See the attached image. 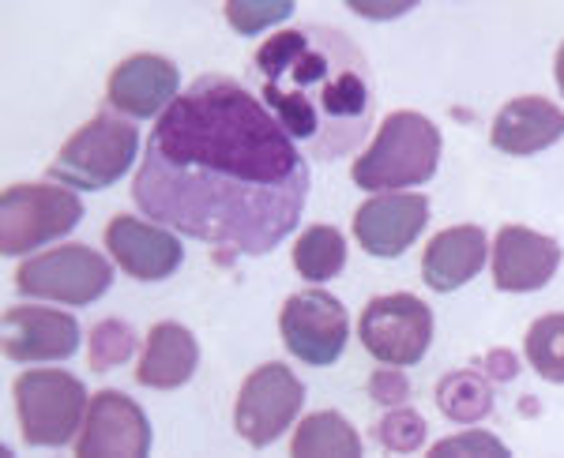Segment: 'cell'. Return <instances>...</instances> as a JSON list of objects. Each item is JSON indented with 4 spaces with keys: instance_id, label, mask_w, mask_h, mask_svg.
Returning a JSON list of instances; mask_svg holds the SVG:
<instances>
[{
    "instance_id": "1",
    "label": "cell",
    "mask_w": 564,
    "mask_h": 458,
    "mask_svg": "<svg viewBox=\"0 0 564 458\" xmlns=\"http://www.w3.org/2000/svg\"><path fill=\"white\" fill-rule=\"evenodd\" d=\"M132 199L151 222L238 255L275 252L308 199L302 146L230 76H199L154 121Z\"/></svg>"
},
{
    "instance_id": "2",
    "label": "cell",
    "mask_w": 564,
    "mask_h": 458,
    "mask_svg": "<svg viewBox=\"0 0 564 458\" xmlns=\"http://www.w3.org/2000/svg\"><path fill=\"white\" fill-rule=\"evenodd\" d=\"M249 72L260 102L313 162H339L369 135L372 68L350 34L305 23L271 34Z\"/></svg>"
},
{
    "instance_id": "3",
    "label": "cell",
    "mask_w": 564,
    "mask_h": 458,
    "mask_svg": "<svg viewBox=\"0 0 564 458\" xmlns=\"http://www.w3.org/2000/svg\"><path fill=\"white\" fill-rule=\"evenodd\" d=\"M441 166V128L414 109H395L384 117L377 140L354 162L350 181L366 192H395L433 181Z\"/></svg>"
},
{
    "instance_id": "4",
    "label": "cell",
    "mask_w": 564,
    "mask_h": 458,
    "mask_svg": "<svg viewBox=\"0 0 564 458\" xmlns=\"http://www.w3.org/2000/svg\"><path fill=\"white\" fill-rule=\"evenodd\" d=\"M135 154H140V132L129 117L106 113L90 117L84 128L68 135V143L61 146V154L53 159V166L45 170L50 181L76 192H98L109 188L132 170Z\"/></svg>"
},
{
    "instance_id": "5",
    "label": "cell",
    "mask_w": 564,
    "mask_h": 458,
    "mask_svg": "<svg viewBox=\"0 0 564 458\" xmlns=\"http://www.w3.org/2000/svg\"><path fill=\"white\" fill-rule=\"evenodd\" d=\"M84 222V199L57 181L8 185L0 196V252L31 255Z\"/></svg>"
},
{
    "instance_id": "6",
    "label": "cell",
    "mask_w": 564,
    "mask_h": 458,
    "mask_svg": "<svg viewBox=\"0 0 564 458\" xmlns=\"http://www.w3.org/2000/svg\"><path fill=\"white\" fill-rule=\"evenodd\" d=\"M84 380L61 369H31L15 380L20 433L31 447H65L87 417Z\"/></svg>"
},
{
    "instance_id": "7",
    "label": "cell",
    "mask_w": 564,
    "mask_h": 458,
    "mask_svg": "<svg viewBox=\"0 0 564 458\" xmlns=\"http://www.w3.org/2000/svg\"><path fill=\"white\" fill-rule=\"evenodd\" d=\"M15 286L26 297L61 301V305L84 308L95 305L113 286V263L87 244H57V249L31 255L15 271Z\"/></svg>"
},
{
    "instance_id": "8",
    "label": "cell",
    "mask_w": 564,
    "mask_h": 458,
    "mask_svg": "<svg viewBox=\"0 0 564 458\" xmlns=\"http://www.w3.org/2000/svg\"><path fill=\"white\" fill-rule=\"evenodd\" d=\"M305 402V383L282 361H268L245 375L234 402V428L249 447H268L294 425Z\"/></svg>"
},
{
    "instance_id": "9",
    "label": "cell",
    "mask_w": 564,
    "mask_h": 458,
    "mask_svg": "<svg viewBox=\"0 0 564 458\" xmlns=\"http://www.w3.org/2000/svg\"><path fill=\"white\" fill-rule=\"evenodd\" d=\"M361 346L377 357L380 364H417L433 342V308L414 293H388L372 297L358 319Z\"/></svg>"
},
{
    "instance_id": "10",
    "label": "cell",
    "mask_w": 564,
    "mask_h": 458,
    "mask_svg": "<svg viewBox=\"0 0 564 458\" xmlns=\"http://www.w3.org/2000/svg\"><path fill=\"white\" fill-rule=\"evenodd\" d=\"M279 331L286 350L297 361L313 364V369H327L347 350L350 338V316L339 297L324 290H302L286 297L279 313Z\"/></svg>"
},
{
    "instance_id": "11",
    "label": "cell",
    "mask_w": 564,
    "mask_h": 458,
    "mask_svg": "<svg viewBox=\"0 0 564 458\" xmlns=\"http://www.w3.org/2000/svg\"><path fill=\"white\" fill-rule=\"evenodd\" d=\"M79 458H148L151 421L121 391H98L87 406L84 433L76 436Z\"/></svg>"
},
{
    "instance_id": "12",
    "label": "cell",
    "mask_w": 564,
    "mask_h": 458,
    "mask_svg": "<svg viewBox=\"0 0 564 458\" xmlns=\"http://www.w3.org/2000/svg\"><path fill=\"white\" fill-rule=\"evenodd\" d=\"M430 226V199L411 192H380L354 210V237L377 260H399Z\"/></svg>"
},
{
    "instance_id": "13",
    "label": "cell",
    "mask_w": 564,
    "mask_h": 458,
    "mask_svg": "<svg viewBox=\"0 0 564 458\" xmlns=\"http://www.w3.org/2000/svg\"><path fill=\"white\" fill-rule=\"evenodd\" d=\"M177 64L159 53H135L124 57L106 79V102L113 113L140 121V117H162L177 102Z\"/></svg>"
},
{
    "instance_id": "14",
    "label": "cell",
    "mask_w": 564,
    "mask_h": 458,
    "mask_svg": "<svg viewBox=\"0 0 564 458\" xmlns=\"http://www.w3.org/2000/svg\"><path fill=\"white\" fill-rule=\"evenodd\" d=\"M106 249L117 268L135 282H162L185 263V244L166 226H148L135 215H113L106 222Z\"/></svg>"
},
{
    "instance_id": "15",
    "label": "cell",
    "mask_w": 564,
    "mask_h": 458,
    "mask_svg": "<svg viewBox=\"0 0 564 458\" xmlns=\"http://www.w3.org/2000/svg\"><path fill=\"white\" fill-rule=\"evenodd\" d=\"M76 316L45 305L4 308V357L8 361H68L79 350Z\"/></svg>"
},
{
    "instance_id": "16",
    "label": "cell",
    "mask_w": 564,
    "mask_h": 458,
    "mask_svg": "<svg viewBox=\"0 0 564 458\" xmlns=\"http://www.w3.org/2000/svg\"><path fill=\"white\" fill-rule=\"evenodd\" d=\"M494 286L505 293H534L550 286L561 268V244L527 226H505L494 241Z\"/></svg>"
},
{
    "instance_id": "17",
    "label": "cell",
    "mask_w": 564,
    "mask_h": 458,
    "mask_svg": "<svg viewBox=\"0 0 564 458\" xmlns=\"http://www.w3.org/2000/svg\"><path fill=\"white\" fill-rule=\"evenodd\" d=\"M557 140H564V109L542 95H520L505 102L494 117V132H489V143L512 159L550 151Z\"/></svg>"
},
{
    "instance_id": "18",
    "label": "cell",
    "mask_w": 564,
    "mask_h": 458,
    "mask_svg": "<svg viewBox=\"0 0 564 458\" xmlns=\"http://www.w3.org/2000/svg\"><path fill=\"white\" fill-rule=\"evenodd\" d=\"M486 260H489L486 229L452 226L425 244L422 279H425V286L436 290V293H452V290L467 286V282L486 268Z\"/></svg>"
},
{
    "instance_id": "19",
    "label": "cell",
    "mask_w": 564,
    "mask_h": 458,
    "mask_svg": "<svg viewBox=\"0 0 564 458\" xmlns=\"http://www.w3.org/2000/svg\"><path fill=\"white\" fill-rule=\"evenodd\" d=\"M196 364H199L196 335L188 327L166 319V324H154L148 338H143V357H140V369H135V380L154 391L185 388L196 375Z\"/></svg>"
},
{
    "instance_id": "20",
    "label": "cell",
    "mask_w": 564,
    "mask_h": 458,
    "mask_svg": "<svg viewBox=\"0 0 564 458\" xmlns=\"http://www.w3.org/2000/svg\"><path fill=\"white\" fill-rule=\"evenodd\" d=\"M290 455L294 458H361V436L354 433V425L343 414L321 410V414H308L302 425L294 428Z\"/></svg>"
},
{
    "instance_id": "21",
    "label": "cell",
    "mask_w": 564,
    "mask_h": 458,
    "mask_svg": "<svg viewBox=\"0 0 564 458\" xmlns=\"http://www.w3.org/2000/svg\"><path fill=\"white\" fill-rule=\"evenodd\" d=\"M436 406L448 421L459 425H475V421L494 414V380L481 369H459L448 372L436 383Z\"/></svg>"
},
{
    "instance_id": "22",
    "label": "cell",
    "mask_w": 564,
    "mask_h": 458,
    "mask_svg": "<svg viewBox=\"0 0 564 458\" xmlns=\"http://www.w3.org/2000/svg\"><path fill=\"white\" fill-rule=\"evenodd\" d=\"M347 268V237L335 226H308L294 241V271L305 282H332Z\"/></svg>"
},
{
    "instance_id": "23",
    "label": "cell",
    "mask_w": 564,
    "mask_h": 458,
    "mask_svg": "<svg viewBox=\"0 0 564 458\" xmlns=\"http://www.w3.org/2000/svg\"><path fill=\"white\" fill-rule=\"evenodd\" d=\"M523 350L531 369L550 383H564V313H550L534 319L523 338Z\"/></svg>"
},
{
    "instance_id": "24",
    "label": "cell",
    "mask_w": 564,
    "mask_h": 458,
    "mask_svg": "<svg viewBox=\"0 0 564 458\" xmlns=\"http://www.w3.org/2000/svg\"><path fill=\"white\" fill-rule=\"evenodd\" d=\"M140 350V335L132 331L129 319H98L87 335V361L95 372H109V369H121L129 357Z\"/></svg>"
},
{
    "instance_id": "25",
    "label": "cell",
    "mask_w": 564,
    "mask_h": 458,
    "mask_svg": "<svg viewBox=\"0 0 564 458\" xmlns=\"http://www.w3.org/2000/svg\"><path fill=\"white\" fill-rule=\"evenodd\" d=\"M377 436L380 444H384V451L391 455H414L422 451V439L430 436V425H425V417L411 410L403 402V406H391L384 421L377 425Z\"/></svg>"
},
{
    "instance_id": "26",
    "label": "cell",
    "mask_w": 564,
    "mask_h": 458,
    "mask_svg": "<svg viewBox=\"0 0 564 458\" xmlns=\"http://www.w3.org/2000/svg\"><path fill=\"white\" fill-rule=\"evenodd\" d=\"M294 15V4L290 0H279V4H249V0H234L226 4V20L238 34H260L263 26H275L282 20Z\"/></svg>"
},
{
    "instance_id": "27",
    "label": "cell",
    "mask_w": 564,
    "mask_h": 458,
    "mask_svg": "<svg viewBox=\"0 0 564 458\" xmlns=\"http://www.w3.org/2000/svg\"><path fill=\"white\" fill-rule=\"evenodd\" d=\"M433 458H470V455H494V458H508L512 451H508L505 444L494 436V433H459V436H448L441 439V444L430 447Z\"/></svg>"
},
{
    "instance_id": "28",
    "label": "cell",
    "mask_w": 564,
    "mask_h": 458,
    "mask_svg": "<svg viewBox=\"0 0 564 458\" xmlns=\"http://www.w3.org/2000/svg\"><path fill=\"white\" fill-rule=\"evenodd\" d=\"M369 399L384 410L403 406V402L411 399V380H406L395 364H380V369L369 375Z\"/></svg>"
},
{
    "instance_id": "29",
    "label": "cell",
    "mask_w": 564,
    "mask_h": 458,
    "mask_svg": "<svg viewBox=\"0 0 564 458\" xmlns=\"http://www.w3.org/2000/svg\"><path fill=\"white\" fill-rule=\"evenodd\" d=\"M481 372L489 375V380H516L520 375V361H516V353L512 350H489L486 357H481V364H478Z\"/></svg>"
},
{
    "instance_id": "30",
    "label": "cell",
    "mask_w": 564,
    "mask_h": 458,
    "mask_svg": "<svg viewBox=\"0 0 564 458\" xmlns=\"http://www.w3.org/2000/svg\"><path fill=\"white\" fill-rule=\"evenodd\" d=\"M358 15H372V20H391V15H406L414 4H350Z\"/></svg>"
},
{
    "instance_id": "31",
    "label": "cell",
    "mask_w": 564,
    "mask_h": 458,
    "mask_svg": "<svg viewBox=\"0 0 564 458\" xmlns=\"http://www.w3.org/2000/svg\"><path fill=\"white\" fill-rule=\"evenodd\" d=\"M553 79H557V87L564 95V42L557 45V57H553Z\"/></svg>"
}]
</instances>
